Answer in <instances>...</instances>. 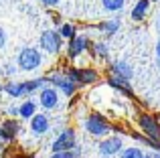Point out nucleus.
<instances>
[{
	"label": "nucleus",
	"mask_w": 160,
	"mask_h": 158,
	"mask_svg": "<svg viewBox=\"0 0 160 158\" xmlns=\"http://www.w3.org/2000/svg\"><path fill=\"white\" fill-rule=\"evenodd\" d=\"M59 32H61V37H63V39H69V41L77 37V35H75V27H73V24H69V22L61 24V31H59Z\"/></svg>",
	"instance_id": "nucleus-20"
},
{
	"label": "nucleus",
	"mask_w": 160,
	"mask_h": 158,
	"mask_svg": "<svg viewBox=\"0 0 160 158\" xmlns=\"http://www.w3.org/2000/svg\"><path fill=\"white\" fill-rule=\"evenodd\" d=\"M4 91H6L8 95H12V97H22V95H27L22 83H14V81L6 83V85H4Z\"/></svg>",
	"instance_id": "nucleus-15"
},
{
	"label": "nucleus",
	"mask_w": 160,
	"mask_h": 158,
	"mask_svg": "<svg viewBox=\"0 0 160 158\" xmlns=\"http://www.w3.org/2000/svg\"><path fill=\"white\" fill-rule=\"evenodd\" d=\"M24 158H28V156H24Z\"/></svg>",
	"instance_id": "nucleus-30"
},
{
	"label": "nucleus",
	"mask_w": 160,
	"mask_h": 158,
	"mask_svg": "<svg viewBox=\"0 0 160 158\" xmlns=\"http://www.w3.org/2000/svg\"><path fill=\"white\" fill-rule=\"evenodd\" d=\"M18 130H20V126H18L16 120H4V122L0 124V138L10 142V140H14V136L18 134Z\"/></svg>",
	"instance_id": "nucleus-13"
},
{
	"label": "nucleus",
	"mask_w": 160,
	"mask_h": 158,
	"mask_svg": "<svg viewBox=\"0 0 160 158\" xmlns=\"http://www.w3.org/2000/svg\"><path fill=\"white\" fill-rule=\"evenodd\" d=\"M95 53L102 57H108V45L106 43H95Z\"/></svg>",
	"instance_id": "nucleus-23"
},
{
	"label": "nucleus",
	"mask_w": 160,
	"mask_h": 158,
	"mask_svg": "<svg viewBox=\"0 0 160 158\" xmlns=\"http://www.w3.org/2000/svg\"><path fill=\"white\" fill-rule=\"evenodd\" d=\"M158 28H160V18H158Z\"/></svg>",
	"instance_id": "nucleus-28"
},
{
	"label": "nucleus",
	"mask_w": 160,
	"mask_h": 158,
	"mask_svg": "<svg viewBox=\"0 0 160 158\" xmlns=\"http://www.w3.org/2000/svg\"><path fill=\"white\" fill-rule=\"evenodd\" d=\"M156 55H158V61H160V41H158V45H156Z\"/></svg>",
	"instance_id": "nucleus-27"
},
{
	"label": "nucleus",
	"mask_w": 160,
	"mask_h": 158,
	"mask_svg": "<svg viewBox=\"0 0 160 158\" xmlns=\"http://www.w3.org/2000/svg\"><path fill=\"white\" fill-rule=\"evenodd\" d=\"M85 130L93 136H103V134L109 132V124L99 114H91L89 118L85 120Z\"/></svg>",
	"instance_id": "nucleus-5"
},
{
	"label": "nucleus",
	"mask_w": 160,
	"mask_h": 158,
	"mask_svg": "<svg viewBox=\"0 0 160 158\" xmlns=\"http://www.w3.org/2000/svg\"><path fill=\"white\" fill-rule=\"evenodd\" d=\"M150 4H152V0H138V2H136V6L132 8V12H130L132 20H136V22L144 20V18H146V14H148Z\"/></svg>",
	"instance_id": "nucleus-14"
},
{
	"label": "nucleus",
	"mask_w": 160,
	"mask_h": 158,
	"mask_svg": "<svg viewBox=\"0 0 160 158\" xmlns=\"http://www.w3.org/2000/svg\"><path fill=\"white\" fill-rule=\"evenodd\" d=\"M144 158H160V152H146Z\"/></svg>",
	"instance_id": "nucleus-26"
},
{
	"label": "nucleus",
	"mask_w": 160,
	"mask_h": 158,
	"mask_svg": "<svg viewBox=\"0 0 160 158\" xmlns=\"http://www.w3.org/2000/svg\"><path fill=\"white\" fill-rule=\"evenodd\" d=\"M120 158H144V152L140 148H126Z\"/></svg>",
	"instance_id": "nucleus-21"
},
{
	"label": "nucleus",
	"mask_w": 160,
	"mask_h": 158,
	"mask_svg": "<svg viewBox=\"0 0 160 158\" xmlns=\"http://www.w3.org/2000/svg\"><path fill=\"white\" fill-rule=\"evenodd\" d=\"M99 31H103V32H108V35H116L118 32V28H120V20H106V22H99Z\"/></svg>",
	"instance_id": "nucleus-17"
},
{
	"label": "nucleus",
	"mask_w": 160,
	"mask_h": 158,
	"mask_svg": "<svg viewBox=\"0 0 160 158\" xmlns=\"http://www.w3.org/2000/svg\"><path fill=\"white\" fill-rule=\"evenodd\" d=\"M35 110H37L35 101H32V99H28V101H24L22 106L18 107V114L22 116V118H32V116H35Z\"/></svg>",
	"instance_id": "nucleus-18"
},
{
	"label": "nucleus",
	"mask_w": 160,
	"mask_h": 158,
	"mask_svg": "<svg viewBox=\"0 0 160 158\" xmlns=\"http://www.w3.org/2000/svg\"><path fill=\"white\" fill-rule=\"evenodd\" d=\"M152 2H156V0H152Z\"/></svg>",
	"instance_id": "nucleus-29"
},
{
	"label": "nucleus",
	"mask_w": 160,
	"mask_h": 158,
	"mask_svg": "<svg viewBox=\"0 0 160 158\" xmlns=\"http://www.w3.org/2000/svg\"><path fill=\"white\" fill-rule=\"evenodd\" d=\"M75 154H77V152H73V150L71 152H53L49 158H75Z\"/></svg>",
	"instance_id": "nucleus-22"
},
{
	"label": "nucleus",
	"mask_w": 160,
	"mask_h": 158,
	"mask_svg": "<svg viewBox=\"0 0 160 158\" xmlns=\"http://www.w3.org/2000/svg\"><path fill=\"white\" fill-rule=\"evenodd\" d=\"M112 73H113V77H118V79L130 81L132 75H134V69H132V65H130L128 61H113L112 63Z\"/></svg>",
	"instance_id": "nucleus-11"
},
{
	"label": "nucleus",
	"mask_w": 160,
	"mask_h": 158,
	"mask_svg": "<svg viewBox=\"0 0 160 158\" xmlns=\"http://www.w3.org/2000/svg\"><path fill=\"white\" fill-rule=\"evenodd\" d=\"M49 83H53L55 87H59L65 95H73L75 89H77V83L69 75H63V73H53V75L49 77Z\"/></svg>",
	"instance_id": "nucleus-6"
},
{
	"label": "nucleus",
	"mask_w": 160,
	"mask_h": 158,
	"mask_svg": "<svg viewBox=\"0 0 160 158\" xmlns=\"http://www.w3.org/2000/svg\"><path fill=\"white\" fill-rule=\"evenodd\" d=\"M140 130L146 134V138H148V140L160 142V124L152 118V116L144 114V116L140 118Z\"/></svg>",
	"instance_id": "nucleus-4"
},
{
	"label": "nucleus",
	"mask_w": 160,
	"mask_h": 158,
	"mask_svg": "<svg viewBox=\"0 0 160 158\" xmlns=\"http://www.w3.org/2000/svg\"><path fill=\"white\" fill-rule=\"evenodd\" d=\"M4 45H6V31L0 27V49H4Z\"/></svg>",
	"instance_id": "nucleus-24"
},
{
	"label": "nucleus",
	"mask_w": 160,
	"mask_h": 158,
	"mask_svg": "<svg viewBox=\"0 0 160 158\" xmlns=\"http://www.w3.org/2000/svg\"><path fill=\"white\" fill-rule=\"evenodd\" d=\"M0 2H2V0H0Z\"/></svg>",
	"instance_id": "nucleus-31"
},
{
	"label": "nucleus",
	"mask_w": 160,
	"mask_h": 158,
	"mask_svg": "<svg viewBox=\"0 0 160 158\" xmlns=\"http://www.w3.org/2000/svg\"><path fill=\"white\" fill-rule=\"evenodd\" d=\"M39 101L45 110H55L59 106V93L55 87H43L39 93Z\"/></svg>",
	"instance_id": "nucleus-8"
},
{
	"label": "nucleus",
	"mask_w": 160,
	"mask_h": 158,
	"mask_svg": "<svg viewBox=\"0 0 160 158\" xmlns=\"http://www.w3.org/2000/svg\"><path fill=\"white\" fill-rule=\"evenodd\" d=\"M124 2H126V0H102L103 8H106V10H109V12L122 10V8H124Z\"/></svg>",
	"instance_id": "nucleus-19"
},
{
	"label": "nucleus",
	"mask_w": 160,
	"mask_h": 158,
	"mask_svg": "<svg viewBox=\"0 0 160 158\" xmlns=\"http://www.w3.org/2000/svg\"><path fill=\"white\" fill-rule=\"evenodd\" d=\"M122 138L120 136H113V138H108V140H103V142H99V154H103V156H113L116 152H120L122 150Z\"/></svg>",
	"instance_id": "nucleus-10"
},
{
	"label": "nucleus",
	"mask_w": 160,
	"mask_h": 158,
	"mask_svg": "<svg viewBox=\"0 0 160 158\" xmlns=\"http://www.w3.org/2000/svg\"><path fill=\"white\" fill-rule=\"evenodd\" d=\"M61 41H63L61 32L49 28V31H45L43 35H41V41H39V43H41V47H43L49 55H57V53L61 51V45H63Z\"/></svg>",
	"instance_id": "nucleus-2"
},
{
	"label": "nucleus",
	"mask_w": 160,
	"mask_h": 158,
	"mask_svg": "<svg viewBox=\"0 0 160 158\" xmlns=\"http://www.w3.org/2000/svg\"><path fill=\"white\" fill-rule=\"evenodd\" d=\"M65 75H69L75 83H81V85H85V83H93L95 79L99 77L98 71H93V69H67Z\"/></svg>",
	"instance_id": "nucleus-7"
},
{
	"label": "nucleus",
	"mask_w": 160,
	"mask_h": 158,
	"mask_svg": "<svg viewBox=\"0 0 160 158\" xmlns=\"http://www.w3.org/2000/svg\"><path fill=\"white\" fill-rule=\"evenodd\" d=\"M109 85L113 87V89L122 91L124 95H130V81H126V79H118V77H109Z\"/></svg>",
	"instance_id": "nucleus-16"
},
{
	"label": "nucleus",
	"mask_w": 160,
	"mask_h": 158,
	"mask_svg": "<svg viewBox=\"0 0 160 158\" xmlns=\"http://www.w3.org/2000/svg\"><path fill=\"white\" fill-rule=\"evenodd\" d=\"M43 4H47V6H57L59 4V0H41Z\"/></svg>",
	"instance_id": "nucleus-25"
},
{
	"label": "nucleus",
	"mask_w": 160,
	"mask_h": 158,
	"mask_svg": "<svg viewBox=\"0 0 160 158\" xmlns=\"http://www.w3.org/2000/svg\"><path fill=\"white\" fill-rule=\"evenodd\" d=\"M16 63H18V67L22 69V71H35V69L41 67L43 57H41V53L37 51L35 47H27V49H22V51L18 53Z\"/></svg>",
	"instance_id": "nucleus-1"
},
{
	"label": "nucleus",
	"mask_w": 160,
	"mask_h": 158,
	"mask_svg": "<svg viewBox=\"0 0 160 158\" xmlns=\"http://www.w3.org/2000/svg\"><path fill=\"white\" fill-rule=\"evenodd\" d=\"M49 128H51V122H49V118L45 114H35L31 118V132L32 134L41 136V134H45Z\"/></svg>",
	"instance_id": "nucleus-12"
},
{
	"label": "nucleus",
	"mask_w": 160,
	"mask_h": 158,
	"mask_svg": "<svg viewBox=\"0 0 160 158\" xmlns=\"http://www.w3.org/2000/svg\"><path fill=\"white\" fill-rule=\"evenodd\" d=\"M87 47H89V41H87V37L79 35V37H75V39L69 41V45H67V53H69L71 59H75V57H79Z\"/></svg>",
	"instance_id": "nucleus-9"
},
{
	"label": "nucleus",
	"mask_w": 160,
	"mask_h": 158,
	"mask_svg": "<svg viewBox=\"0 0 160 158\" xmlns=\"http://www.w3.org/2000/svg\"><path fill=\"white\" fill-rule=\"evenodd\" d=\"M75 132L71 130H63L61 134L57 136V140L53 142V152H71L75 148Z\"/></svg>",
	"instance_id": "nucleus-3"
}]
</instances>
